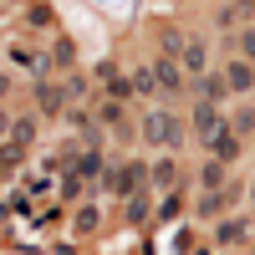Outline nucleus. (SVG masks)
<instances>
[{"label":"nucleus","instance_id":"1","mask_svg":"<svg viewBox=\"0 0 255 255\" xmlns=\"http://www.w3.org/2000/svg\"><path fill=\"white\" fill-rule=\"evenodd\" d=\"M138 133H143V143H153V148H179V143H184V118H174V113L158 108V113L143 118Z\"/></svg>","mask_w":255,"mask_h":255},{"label":"nucleus","instance_id":"2","mask_svg":"<svg viewBox=\"0 0 255 255\" xmlns=\"http://www.w3.org/2000/svg\"><path fill=\"white\" fill-rule=\"evenodd\" d=\"M189 128H194V138L209 148V143H215L220 133H225V118H220V108H215V102H194V113H189Z\"/></svg>","mask_w":255,"mask_h":255},{"label":"nucleus","instance_id":"3","mask_svg":"<svg viewBox=\"0 0 255 255\" xmlns=\"http://www.w3.org/2000/svg\"><path fill=\"white\" fill-rule=\"evenodd\" d=\"M148 184V163H138V158H128V163H118V168H108V189L113 194H138V189Z\"/></svg>","mask_w":255,"mask_h":255},{"label":"nucleus","instance_id":"4","mask_svg":"<svg viewBox=\"0 0 255 255\" xmlns=\"http://www.w3.org/2000/svg\"><path fill=\"white\" fill-rule=\"evenodd\" d=\"M36 113L41 118H61L67 113V87H61V82H41L36 87Z\"/></svg>","mask_w":255,"mask_h":255},{"label":"nucleus","instance_id":"5","mask_svg":"<svg viewBox=\"0 0 255 255\" xmlns=\"http://www.w3.org/2000/svg\"><path fill=\"white\" fill-rule=\"evenodd\" d=\"M194 97H199V102H215V108H220V102L230 97L225 72H204V77H194Z\"/></svg>","mask_w":255,"mask_h":255},{"label":"nucleus","instance_id":"6","mask_svg":"<svg viewBox=\"0 0 255 255\" xmlns=\"http://www.w3.org/2000/svg\"><path fill=\"white\" fill-rule=\"evenodd\" d=\"M179 67H184L189 77H204V72H209V46H204V41H184Z\"/></svg>","mask_w":255,"mask_h":255},{"label":"nucleus","instance_id":"7","mask_svg":"<svg viewBox=\"0 0 255 255\" xmlns=\"http://www.w3.org/2000/svg\"><path fill=\"white\" fill-rule=\"evenodd\" d=\"M153 77H158V92H184V67L174 56H158L153 61Z\"/></svg>","mask_w":255,"mask_h":255},{"label":"nucleus","instance_id":"8","mask_svg":"<svg viewBox=\"0 0 255 255\" xmlns=\"http://www.w3.org/2000/svg\"><path fill=\"white\" fill-rule=\"evenodd\" d=\"M225 82H230V92H255V67L235 56V61L225 67Z\"/></svg>","mask_w":255,"mask_h":255},{"label":"nucleus","instance_id":"9","mask_svg":"<svg viewBox=\"0 0 255 255\" xmlns=\"http://www.w3.org/2000/svg\"><path fill=\"white\" fill-rule=\"evenodd\" d=\"M204 153H209V158H220V163H230V158H240V133H235V128H225V133H220L215 143H209Z\"/></svg>","mask_w":255,"mask_h":255},{"label":"nucleus","instance_id":"10","mask_svg":"<svg viewBox=\"0 0 255 255\" xmlns=\"http://www.w3.org/2000/svg\"><path fill=\"white\" fill-rule=\"evenodd\" d=\"M245 235H250V220H245V215H230V220H220V230H215L220 245H240Z\"/></svg>","mask_w":255,"mask_h":255},{"label":"nucleus","instance_id":"11","mask_svg":"<svg viewBox=\"0 0 255 255\" xmlns=\"http://www.w3.org/2000/svg\"><path fill=\"white\" fill-rule=\"evenodd\" d=\"M148 184H153V189H179V163L174 158H158L153 168H148Z\"/></svg>","mask_w":255,"mask_h":255},{"label":"nucleus","instance_id":"12","mask_svg":"<svg viewBox=\"0 0 255 255\" xmlns=\"http://www.w3.org/2000/svg\"><path fill=\"white\" fill-rule=\"evenodd\" d=\"M250 15H255V0H235V5L215 10V26H240V20H250Z\"/></svg>","mask_w":255,"mask_h":255},{"label":"nucleus","instance_id":"13","mask_svg":"<svg viewBox=\"0 0 255 255\" xmlns=\"http://www.w3.org/2000/svg\"><path fill=\"white\" fill-rule=\"evenodd\" d=\"M128 82H133V97H153V92H158L153 67H133V72H128Z\"/></svg>","mask_w":255,"mask_h":255},{"label":"nucleus","instance_id":"14","mask_svg":"<svg viewBox=\"0 0 255 255\" xmlns=\"http://www.w3.org/2000/svg\"><path fill=\"white\" fill-rule=\"evenodd\" d=\"M199 184H204V194H220V189H225V163L209 158V163L199 168Z\"/></svg>","mask_w":255,"mask_h":255},{"label":"nucleus","instance_id":"15","mask_svg":"<svg viewBox=\"0 0 255 255\" xmlns=\"http://www.w3.org/2000/svg\"><path fill=\"white\" fill-rule=\"evenodd\" d=\"M31 138H36V118H15L10 123V143L15 148H31Z\"/></svg>","mask_w":255,"mask_h":255},{"label":"nucleus","instance_id":"16","mask_svg":"<svg viewBox=\"0 0 255 255\" xmlns=\"http://www.w3.org/2000/svg\"><path fill=\"white\" fill-rule=\"evenodd\" d=\"M97 174H108V168H102V153L92 148V153H82V158H77V179H97Z\"/></svg>","mask_w":255,"mask_h":255},{"label":"nucleus","instance_id":"17","mask_svg":"<svg viewBox=\"0 0 255 255\" xmlns=\"http://www.w3.org/2000/svg\"><path fill=\"white\" fill-rule=\"evenodd\" d=\"M235 56H240V61H250V67H255V26H245V31L235 36Z\"/></svg>","mask_w":255,"mask_h":255},{"label":"nucleus","instance_id":"18","mask_svg":"<svg viewBox=\"0 0 255 255\" xmlns=\"http://www.w3.org/2000/svg\"><path fill=\"white\" fill-rule=\"evenodd\" d=\"M51 61H56V67H72V61H77V46H72L67 36H56V46H51Z\"/></svg>","mask_w":255,"mask_h":255},{"label":"nucleus","instance_id":"19","mask_svg":"<svg viewBox=\"0 0 255 255\" xmlns=\"http://www.w3.org/2000/svg\"><path fill=\"white\" fill-rule=\"evenodd\" d=\"M128 220H133V225L148 220V199H143V189H138V194H128Z\"/></svg>","mask_w":255,"mask_h":255},{"label":"nucleus","instance_id":"20","mask_svg":"<svg viewBox=\"0 0 255 255\" xmlns=\"http://www.w3.org/2000/svg\"><path fill=\"white\" fill-rule=\"evenodd\" d=\"M108 97L113 102H128V97H133V82H128V77H108Z\"/></svg>","mask_w":255,"mask_h":255},{"label":"nucleus","instance_id":"21","mask_svg":"<svg viewBox=\"0 0 255 255\" xmlns=\"http://www.w3.org/2000/svg\"><path fill=\"white\" fill-rule=\"evenodd\" d=\"M61 87H67V97H92V92H87V77H82V72H72Z\"/></svg>","mask_w":255,"mask_h":255},{"label":"nucleus","instance_id":"22","mask_svg":"<svg viewBox=\"0 0 255 255\" xmlns=\"http://www.w3.org/2000/svg\"><path fill=\"white\" fill-rule=\"evenodd\" d=\"M184 41H189V36H179V31H163V56H179V51H184Z\"/></svg>","mask_w":255,"mask_h":255},{"label":"nucleus","instance_id":"23","mask_svg":"<svg viewBox=\"0 0 255 255\" xmlns=\"http://www.w3.org/2000/svg\"><path fill=\"white\" fill-rule=\"evenodd\" d=\"M77 230H97V204H82L77 209Z\"/></svg>","mask_w":255,"mask_h":255},{"label":"nucleus","instance_id":"24","mask_svg":"<svg viewBox=\"0 0 255 255\" xmlns=\"http://www.w3.org/2000/svg\"><path fill=\"white\" fill-rule=\"evenodd\" d=\"M179 215V189H168V199L158 204V220H174Z\"/></svg>","mask_w":255,"mask_h":255},{"label":"nucleus","instance_id":"25","mask_svg":"<svg viewBox=\"0 0 255 255\" xmlns=\"http://www.w3.org/2000/svg\"><path fill=\"white\" fill-rule=\"evenodd\" d=\"M97 118H102V123H123V102H102Z\"/></svg>","mask_w":255,"mask_h":255},{"label":"nucleus","instance_id":"26","mask_svg":"<svg viewBox=\"0 0 255 255\" xmlns=\"http://www.w3.org/2000/svg\"><path fill=\"white\" fill-rule=\"evenodd\" d=\"M230 128H235V133H250V128H255V108H245V113H235V123H230Z\"/></svg>","mask_w":255,"mask_h":255},{"label":"nucleus","instance_id":"27","mask_svg":"<svg viewBox=\"0 0 255 255\" xmlns=\"http://www.w3.org/2000/svg\"><path fill=\"white\" fill-rule=\"evenodd\" d=\"M5 92H10V77H5V72H0V102H5Z\"/></svg>","mask_w":255,"mask_h":255},{"label":"nucleus","instance_id":"28","mask_svg":"<svg viewBox=\"0 0 255 255\" xmlns=\"http://www.w3.org/2000/svg\"><path fill=\"white\" fill-rule=\"evenodd\" d=\"M0 133H10V118H5V113H0Z\"/></svg>","mask_w":255,"mask_h":255},{"label":"nucleus","instance_id":"29","mask_svg":"<svg viewBox=\"0 0 255 255\" xmlns=\"http://www.w3.org/2000/svg\"><path fill=\"white\" fill-rule=\"evenodd\" d=\"M250 204H255V184H250Z\"/></svg>","mask_w":255,"mask_h":255},{"label":"nucleus","instance_id":"30","mask_svg":"<svg viewBox=\"0 0 255 255\" xmlns=\"http://www.w3.org/2000/svg\"><path fill=\"white\" fill-rule=\"evenodd\" d=\"M0 10H5V0H0Z\"/></svg>","mask_w":255,"mask_h":255},{"label":"nucleus","instance_id":"31","mask_svg":"<svg viewBox=\"0 0 255 255\" xmlns=\"http://www.w3.org/2000/svg\"><path fill=\"white\" fill-rule=\"evenodd\" d=\"M250 255H255V250H250Z\"/></svg>","mask_w":255,"mask_h":255}]
</instances>
